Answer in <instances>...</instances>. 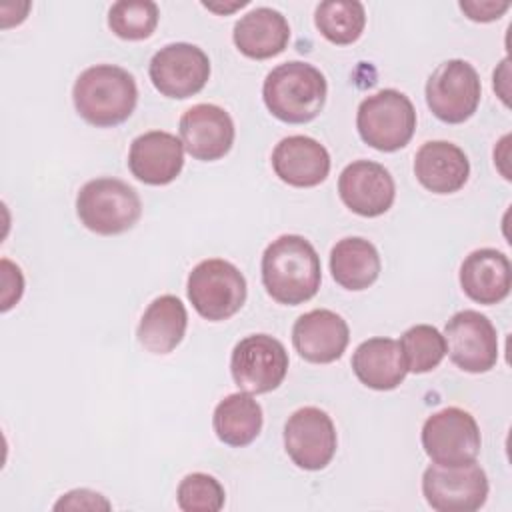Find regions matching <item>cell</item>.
I'll use <instances>...</instances> for the list:
<instances>
[{
  "label": "cell",
  "instance_id": "d6986e66",
  "mask_svg": "<svg viewBox=\"0 0 512 512\" xmlns=\"http://www.w3.org/2000/svg\"><path fill=\"white\" fill-rule=\"evenodd\" d=\"M414 176L434 194H454L468 182L470 162L454 142L428 140L414 156Z\"/></svg>",
  "mask_w": 512,
  "mask_h": 512
},
{
  "label": "cell",
  "instance_id": "5bb4252c",
  "mask_svg": "<svg viewBox=\"0 0 512 512\" xmlns=\"http://www.w3.org/2000/svg\"><path fill=\"white\" fill-rule=\"evenodd\" d=\"M340 200L354 214L376 218L388 212L396 198V184L388 168L372 160H354L338 176Z\"/></svg>",
  "mask_w": 512,
  "mask_h": 512
},
{
  "label": "cell",
  "instance_id": "4dcf8cb0",
  "mask_svg": "<svg viewBox=\"0 0 512 512\" xmlns=\"http://www.w3.org/2000/svg\"><path fill=\"white\" fill-rule=\"evenodd\" d=\"M108 510L110 502L92 490L86 488H78V490H70L66 494H62V498L54 504V510Z\"/></svg>",
  "mask_w": 512,
  "mask_h": 512
},
{
  "label": "cell",
  "instance_id": "83f0119b",
  "mask_svg": "<svg viewBox=\"0 0 512 512\" xmlns=\"http://www.w3.org/2000/svg\"><path fill=\"white\" fill-rule=\"evenodd\" d=\"M158 6L152 0H120L108 10V26L122 40H146L158 26Z\"/></svg>",
  "mask_w": 512,
  "mask_h": 512
},
{
  "label": "cell",
  "instance_id": "2e32d148",
  "mask_svg": "<svg viewBox=\"0 0 512 512\" xmlns=\"http://www.w3.org/2000/svg\"><path fill=\"white\" fill-rule=\"evenodd\" d=\"M184 166L182 140L164 130H150L136 136L128 150L132 176L148 186L174 182Z\"/></svg>",
  "mask_w": 512,
  "mask_h": 512
},
{
  "label": "cell",
  "instance_id": "52a82bcc",
  "mask_svg": "<svg viewBox=\"0 0 512 512\" xmlns=\"http://www.w3.org/2000/svg\"><path fill=\"white\" fill-rule=\"evenodd\" d=\"M424 92L426 104L438 120L446 124H462L476 112L482 96V84L470 62L452 58L432 70Z\"/></svg>",
  "mask_w": 512,
  "mask_h": 512
},
{
  "label": "cell",
  "instance_id": "ffe728a7",
  "mask_svg": "<svg viewBox=\"0 0 512 512\" xmlns=\"http://www.w3.org/2000/svg\"><path fill=\"white\" fill-rule=\"evenodd\" d=\"M460 286L464 294L478 304H498L512 288V266L504 252L496 248H478L470 252L460 266Z\"/></svg>",
  "mask_w": 512,
  "mask_h": 512
},
{
  "label": "cell",
  "instance_id": "7402d4cb",
  "mask_svg": "<svg viewBox=\"0 0 512 512\" xmlns=\"http://www.w3.org/2000/svg\"><path fill=\"white\" fill-rule=\"evenodd\" d=\"M352 370L364 386L380 392L398 388L408 374L400 342L384 336L368 338L356 346Z\"/></svg>",
  "mask_w": 512,
  "mask_h": 512
},
{
  "label": "cell",
  "instance_id": "44dd1931",
  "mask_svg": "<svg viewBox=\"0 0 512 512\" xmlns=\"http://www.w3.org/2000/svg\"><path fill=\"white\" fill-rule=\"evenodd\" d=\"M232 40L246 58L266 60L284 52L290 40V26L282 12L260 6L234 24Z\"/></svg>",
  "mask_w": 512,
  "mask_h": 512
},
{
  "label": "cell",
  "instance_id": "603a6c76",
  "mask_svg": "<svg viewBox=\"0 0 512 512\" xmlns=\"http://www.w3.org/2000/svg\"><path fill=\"white\" fill-rule=\"evenodd\" d=\"M188 326L186 306L178 296L162 294L154 298L144 310L136 338L140 346L150 354H170L184 338Z\"/></svg>",
  "mask_w": 512,
  "mask_h": 512
},
{
  "label": "cell",
  "instance_id": "4fadbf2b",
  "mask_svg": "<svg viewBox=\"0 0 512 512\" xmlns=\"http://www.w3.org/2000/svg\"><path fill=\"white\" fill-rule=\"evenodd\" d=\"M338 446V436L328 412L304 406L292 412L284 424V450L302 470L326 468Z\"/></svg>",
  "mask_w": 512,
  "mask_h": 512
},
{
  "label": "cell",
  "instance_id": "f546056e",
  "mask_svg": "<svg viewBox=\"0 0 512 512\" xmlns=\"http://www.w3.org/2000/svg\"><path fill=\"white\" fill-rule=\"evenodd\" d=\"M2 266V312L10 310L20 298H22V292H24V276H22V270L12 264L8 258H2L0 262Z\"/></svg>",
  "mask_w": 512,
  "mask_h": 512
},
{
  "label": "cell",
  "instance_id": "8992f818",
  "mask_svg": "<svg viewBox=\"0 0 512 512\" xmlns=\"http://www.w3.org/2000/svg\"><path fill=\"white\" fill-rule=\"evenodd\" d=\"M186 292L190 304L202 318L222 322L244 306L248 286L244 274L232 262L208 258L190 270Z\"/></svg>",
  "mask_w": 512,
  "mask_h": 512
},
{
  "label": "cell",
  "instance_id": "d6a6232c",
  "mask_svg": "<svg viewBox=\"0 0 512 512\" xmlns=\"http://www.w3.org/2000/svg\"><path fill=\"white\" fill-rule=\"evenodd\" d=\"M248 2L246 0H240V2H232V4H212V2H202V6L204 8H208V10H212V12H218V14H228V12H234V10H238V8H242V6H246Z\"/></svg>",
  "mask_w": 512,
  "mask_h": 512
},
{
  "label": "cell",
  "instance_id": "30bf717a",
  "mask_svg": "<svg viewBox=\"0 0 512 512\" xmlns=\"http://www.w3.org/2000/svg\"><path fill=\"white\" fill-rule=\"evenodd\" d=\"M288 352L280 340L270 334H250L236 342L230 356L234 384L248 394H266L276 390L288 372Z\"/></svg>",
  "mask_w": 512,
  "mask_h": 512
},
{
  "label": "cell",
  "instance_id": "3957f363",
  "mask_svg": "<svg viewBox=\"0 0 512 512\" xmlns=\"http://www.w3.org/2000/svg\"><path fill=\"white\" fill-rule=\"evenodd\" d=\"M328 84L324 74L300 60L284 62L268 72L262 84V98L270 114L286 124L314 120L326 102Z\"/></svg>",
  "mask_w": 512,
  "mask_h": 512
},
{
  "label": "cell",
  "instance_id": "7a4b0ae2",
  "mask_svg": "<svg viewBox=\"0 0 512 512\" xmlns=\"http://www.w3.org/2000/svg\"><path fill=\"white\" fill-rule=\"evenodd\" d=\"M78 116L96 128H112L130 118L138 102L134 76L114 64L82 70L72 88Z\"/></svg>",
  "mask_w": 512,
  "mask_h": 512
},
{
  "label": "cell",
  "instance_id": "9c48e42d",
  "mask_svg": "<svg viewBox=\"0 0 512 512\" xmlns=\"http://www.w3.org/2000/svg\"><path fill=\"white\" fill-rule=\"evenodd\" d=\"M488 476L476 460L458 466L430 464L422 474V494L432 510L474 512L488 498Z\"/></svg>",
  "mask_w": 512,
  "mask_h": 512
},
{
  "label": "cell",
  "instance_id": "484cf974",
  "mask_svg": "<svg viewBox=\"0 0 512 512\" xmlns=\"http://www.w3.org/2000/svg\"><path fill=\"white\" fill-rule=\"evenodd\" d=\"M314 24L328 42L346 46L362 36L366 10L358 0H326L316 6Z\"/></svg>",
  "mask_w": 512,
  "mask_h": 512
},
{
  "label": "cell",
  "instance_id": "7c38bea8",
  "mask_svg": "<svg viewBox=\"0 0 512 512\" xmlns=\"http://www.w3.org/2000/svg\"><path fill=\"white\" fill-rule=\"evenodd\" d=\"M446 352L464 372L482 374L498 362V334L492 320L478 310H460L444 326Z\"/></svg>",
  "mask_w": 512,
  "mask_h": 512
},
{
  "label": "cell",
  "instance_id": "277c9868",
  "mask_svg": "<svg viewBox=\"0 0 512 512\" xmlns=\"http://www.w3.org/2000/svg\"><path fill=\"white\" fill-rule=\"evenodd\" d=\"M76 214L84 228L100 236L130 230L142 214L138 192L124 180L102 176L88 180L76 196Z\"/></svg>",
  "mask_w": 512,
  "mask_h": 512
},
{
  "label": "cell",
  "instance_id": "ba28073f",
  "mask_svg": "<svg viewBox=\"0 0 512 512\" xmlns=\"http://www.w3.org/2000/svg\"><path fill=\"white\" fill-rule=\"evenodd\" d=\"M420 440L426 456L440 466L472 462L482 446L476 418L458 406H448L428 416L422 424Z\"/></svg>",
  "mask_w": 512,
  "mask_h": 512
},
{
  "label": "cell",
  "instance_id": "ac0fdd59",
  "mask_svg": "<svg viewBox=\"0 0 512 512\" xmlns=\"http://www.w3.org/2000/svg\"><path fill=\"white\" fill-rule=\"evenodd\" d=\"M272 170L288 186L312 188L326 180L330 154L324 144L310 136H286L272 150Z\"/></svg>",
  "mask_w": 512,
  "mask_h": 512
},
{
  "label": "cell",
  "instance_id": "cb8c5ba5",
  "mask_svg": "<svg viewBox=\"0 0 512 512\" xmlns=\"http://www.w3.org/2000/svg\"><path fill=\"white\" fill-rule=\"evenodd\" d=\"M380 270V254L366 238L348 236L338 240L330 250L332 278L346 290H366L378 280Z\"/></svg>",
  "mask_w": 512,
  "mask_h": 512
},
{
  "label": "cell",
  "instance_id": "1f68e13d",
  "mask_svg": "<svg viewBox=\"0 0 512 512\" xmlns=\"http://www.w3.org/2000/svg\"><path fill=\"white\" fill-rule=\"evenodd\" d=\"M458 6L466 14V18H470L474 22H492V20H498L510 8V2L462 0Z\"/></svg>",
  "mask_w": 512,
  "mask_h": 512
},
{
  "label": "cell",
  "instance_id": "4316f807",
  "mask_svg": "<svg viewBox=\"0 0 512 512\" xmlns=\"http://www.w3.org/2000/svg\"><path fill=\"white\" fill-rule=\"evenodd\" d=\"M400 348L408 372L426 374L434 370L446 356L444 334L430 324L410 326L400 336Z\"/></svg>",
  "mask_w": 512,
  "mask_h": 512
},
{
  "label": "cell",
  "instance_id": "6da1fadb",
  "mask_svg": "<svg viewBox=\"0 0 512 512\" xmlns=\"http://www.w3.org/2000/svg\"><path fill=\"white\" fill-rule=\"evenodd\" d=\"M262 284L272 300L298 306L316 296L322 266L316 248L300 234H282L262 254Z\"/></svg>",
  "mask_w": 512,
  "mask_h": 512
},
{
  "label": "cell",
  "instance_id": "e0dca14e",
  "mask_svg": "<svg viewBox=\"0 0 512 512\" xmlns=\"http://www.w3.org/2000/svg\"><path fill=\"white\" fill-rule=\"evenodd\" d=\"M350 340V328L346 320L328 310L316 308L302 314L292 326L294 350L312 364L336 362Z\"/></svg>",
  "mask_w": 512,
  "mask_h": 512
},
{
  "label": "cell",
  "instance_id": "8fae6325",
  "mask_svg": "<svg viewBox=\"0 0 512 512\" xmlns=\"http://www.w3.org/2000/svg\"><path fill=\"white\" fill-rule=\"evenodd\" d=\"M148 74L162 96L184 100L206 86L210 78V60L196 44L172 42L152 56Z\"/></svg>",
  "mask_w": 512,
  "mask_h": 512
},
{
  "label": "cell",
  "instance_id": "9a60e30c",
  "mask_svg": "<svg viewBox=\"0 0 512 512\" xmlns=\"http://www.w3.org/2000/svg\"><path fill=\"white\" fill-rule=\"evenodd\" d=\"M180 140L186 152L202 162L224 158L234 144V122L230 114L216 104L190 106L178 124Z\"/></svg>",
  "mask_w": 512,
  "mask_h": 512
},
{
  "label": "cell",
  "instance_id": "f1b7e54d",
  "mask_svg": "<svg viewBox=\"0 0 512 512\" xmlns=\"http://www.w3.org/2000/svg\"><path fill=\"white\" fill-rule=\"evenodd\" d=\"M224 500L222 484L204 472L186 474L176 488V502L184 512H218Z\"/></svg>",
  "mask_w": 512,
  "mask_h": 512
},
{
  "label": "cell",
  "instance_id": "5b68a950",
  "mask_svg": "<svg viewBox=\"0 0 512 512\" xmlns=\"http://www.w3.org/2000/svg\"><path fill=\"white\" fill-rule=\"evenodd\" d=\"M360 138L374 150L396 152L404 148L416 130L412 100L394 88H384L364 98L356 112Z\"/></svg>",
  "mask_w": 512,
  "mask_h": 512
},
{
  "label": "cell",
  "instance_id": "d4e9b609",
  "mask_svg": "<svg viewBox=\"0 0 512 512\" xmlns=\"http://www.w3.org/2000/svg\"><path fill=\"white\" fill-rule=\"evenodd\" d=\"M262 406L248 392H234L222 398L212 414V428L220 442L242 448L254 442L262 430Z\"/></svg>",
  "mask_w": 512,
  "mask_h": 512
}]
</instances>
